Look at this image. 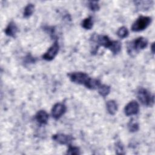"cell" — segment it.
I'll use <instances>...</instances> for the list:
<instances>
[{
  "instance_id": "6",
  "label": "cell",
  "mask_w": 155,
  "mask_h": 155,
  "mask_svg": "<svg viewBox=\"0 0 155 155\" xmlns=\"http://www.w3.org/2000/svg\"><path fill=\"white\" fill-rule=\"evenodd\" d=\"M52 139L55 142L61 145H70L73 140V137L71 135L65 134L62 133L55 134L52 136Z\"/></svg>"
},
{
  "instance_id": "11",
  "label": "cell",
  "mask_w": 155,
  "mask_h": 155,
  "mask_svg": "<svg viewBox=\"0 0 155 155\" xmlns=\"http://www.w3.org/2000/svg\"><path fill=\"white\" fill-rule=\"evenodd\" d=\"M107 109L109 114L114 115L117 110V104L114 100L108 101L107 104Z\"/></svg>"
},
{
  "instance_id": "14",
  "label": "cell",
  "mask_w": 155,
  "mask_h": 155,
  "mask_svg": "<svg viewBox=\"0 0 155 155\" xmlns=\"http://www.w3.org/2000/svg\"><path fill=\"white\" fill-rule=\"evenodd\" d=\"M97 89L99 94L104 97H106L110 92V87L105 84H101Z\"/></svg>"
},
{
  "instance_id": "13",
  "label": "cell",
  "mask_w": 155,
  "mask_h": 155,
  "mask_svg": "<svg viewBox=\"0 0 155 155\" xmlns=\"http://www.w3.org/2000/svg\"><path fill=\"white\" fill-rule=\"evenodd\" d=\"M121 47H122V45H121V44L119 41H113L110 47L109 50L114 54H117L121 50Z\"/></svg>"
},
{
  "instance_id": "23",
  "label": "cell",
  "mask_w": 155,
  "mask_h": 155,
  "mask_svg": "<svg viewBox=\"0 0 155 155\" xmlns=\"http://www.w3.org/2000/svg\"><path fill=\"white\" fill-rule=\"evenodd\" d=\"M154 42H153L152 44H151V52H152L153 54H154Z\"/></svg>"
},
{
  "instance_id": "22",
  "label": "cell",
  "mask_w": 155,
  "mask_h": 155,
  "mask_svg": "<svg viewBox=\"0 0 155 155\" xmlns=\"http://www.w3.org/2000/svg\"><path fill=\"white\" fill-rule=\"evenodd\" d=\"M25 62L27 63H33L35 62V58L32 57L30 54H28L26 57H25Z\"/></svg>"
},
{
  "instance_id": "21",
  "label": "cell",
  "mask_w": 155,
  "mask_h": 155,
  "mask_svg": "<svg viewBox=\"0 0 155 155\" xmlns=\"http://www.w3.org/2000/svg\"><path fill=\"white\" fill-rule=\"evenodd\" d=\"M116 153L117 154H124V147L120 142H118L116 144Z\"/></svg>"
},
{
  "instance_id": "20",
  "label": "cell",
  "mask_w": 155,
  "mask_h": 155,
  "mask_svg": "<svg viewBox=\"0 0 155 155\" xmlns=\"http://www.w3.org/2000/svg\"><path fill=\"white\" fill-rule=\"evenodd\" d=\"M88 7L90 10L93 12L98 11L100 8L98 2L97 1H89L88 2Z\"/></svg>"
},
{
  "instance_id": "17",
  "label": "cell",
  "mask_w": 155,
  "mask_h": 155,
  "mask_svg": "<svg viewBox=\"0 0 155 155\" xmlns=\"http://www.w3.org/2000/svg\"><path fill=\"white\" fill-rule=\"evenodd\" d=\"M128 33H129V32H128L127 28L124 26L120 27L117 31V36L121 39L127 37L128 36Z\"/></svg>"
},
{
  "instance_id": "18",
  "label": "cell",
  "mask_w": 155,
  "mask_h": 155,
  "mask_svg": "<svg viewBox=\"0 0 155 155\" xmlns=\"http://www.w3.org/2000/svg\"><path fill=\"white\" fill-rule=\"evenodd\" d=\"M128 128L131 132H136L139 130V124L133 119L130 120L128 124Z\"/></svg>"
},
{
  "instance_id": "5",
  "label": "cell",
  "mask_w": 155,
  "mask_h": 155,
  "mask_svg": "<svg viewBox=\"0 0 155 155\" xmlns=\"http://www.w3.org/2000/svg\"><path fill=\"white\" fill-rule=\"evenodd\" d=\"M59 50V45L57 40L54 41L53 44L48 48L47 51L43 54L42 58L47 61H50L53 60L55 56L57 55Z\"/></svg>"
},
{
  "instance_id": "12",
  "label": "cell",
  "mask_w": 155,
  "mask_h": 155,
  "mask_svg": "<svg viewBox=\"0 0 155 155\" xmlns=\"http://www.w3.org/2000/svg\"><path fill=\"white\" fill-rule=\"evenodd\" d=\"M152 1H136L135 4L139 10H146L151 7L153 5Z\"/></svg>"
},
{
  "instance_id": "16",
  "label": "cell",
  "mask_w": 155,
  "mask_h": 155,
  "mask_svg": "<svg viewBox=\"0 0 155 155\" xmlns=\"http://www.w3.org/2000/svg\"><path fill=\"white\" fill-rule=\"evenodd\" d=\"M35 10V5L33 4H28L24 8V17L28 18L30 17L33 13Z\"/></svg>"
},
{
  "instance_id": "15",
  "label": "cell",
  "mask_w": 155,
  "mask_h": 155,
  "mask_svg": "<svg viewBox=\"0 0 155 155\" xmlns=\"http://www.w3.org/2000/svg\"><path fill=\"white\" fill-rule=\"evenodd\" d=\"M82 27L85 28V30H90L93 25V22L91 17H88L86 18L83 20L81 24Z\"/></svg>"
},
{
  "instance_id": "2",
  "label": "cell",
  "mask_w": 155,
  "mask_h": 155,
  "mask_svg": "<svg viewBox=\"0 0 155 155\" xmlns=\"http://www.w3.org/2000/svg\"><path fill=\"white\" fill-rule=\"evenodd\" d=\"M68 76L71 82L77 84L84 85L87 88L92 79L87 73L84 72L70 73L68 74Z\"/></svg>"
},
{
  "instance_id": "19",
  "label": "cell",
  "mask_w": 155,
  "mask_h": 155,
  "mask_svg": "<svg viewBox=\"0 0 155 155\" xmlns=\"http://www.w3.org/2000/svg\"><path fill=\"white\" fill-rule=\"evenodd\" d=\"M67 154H80V150L78 147H74L71 146L70 144L68 145V148L67 151Z\"/></svg>"
},
{
  "instance_id": "10",
  "label": "cell",
  "mask_w": 155,
  "mask_h": 155,
  "mask_svg": "<svg viewBox=\"0 0 155 155\" xmlns=\"http://www.w3.org/2000/svg\"><path fill=\"white\" fill-rule=\"evenodd\" d=\"M18 31V27L16 26V24L13 21L10 22L8 24V25L7 26V27L4 30L5 33L7 36L13 37V38L15 37Z\"/></svg>"
},
{
  "instance_id": "8",
  "label": "cell",
  "mask_w": 155,
  "mask_h": 155,
  "mask_svg": "<svg viewBox=\"0 0 155 155\" xmlns=\"http://www.w3.org/2000/svg\"><path fill=\"white\" fill-rule=\"evenodd\" d=\"M139 111V104L135 101H132L129 103H128L124 108L125 114L127 116L137 114Z\"/></svg>"
},
{
  "instance_id": "4",
  "label": "cell",
  "mask_w": 155,
  "mask_h": 155,
  "mask_svg": "<svg viewBox=\"0 0 155 155\" xmlns=\"http://www.w3.org/2000/svg\"><path fill=\"white\" fill-rule=\"evenodd\" d=\"M152 19L150 16H139L133 24L131 30L133 31H140L146 29L151 23Z\"/></svg>"
},
{
  "instance_id": "7",
  "label": "cell",
  "mask_w": 155,
  "mask_h": 155,
  "mask_svg": "<svg viewBox=\"0 0 155 155\" xmlns=\"http://www.w3.org/2000/svg\"><path fill=\"white\" fill-rule=\"evenodd\" d=\"M66 107L62 103L55 104L51 110V115L55 119H59L66 111Z\"/></svg>"
},
{
  "instance_id": "9",
  "label": "cell",
  "mask_w": 155,
  "mask_h": 155,
  "mask_svg": "<svg viewBox=\"0 0 155 155\" xmlns=\"http://www.w3.org/2000/svg\"><path fill=\"white\" fill-rule=\"evenodd\" d=\"M35 119L40 124L45 125L47 124L48 120V114L45 110H39L36 114Z\"/></svg>"
},
{
  "instance_id": "1",
  "label": "cell",
  "mask_w": 155,
  "mask_h": 155,
  "mask_svg": "<svg viewBox=\"0 0 155 155\" xmlns=\"http://www.w3.org/2000/svg\"><path fill=\"white\" fill-rule=\"evenodd\" d=\"M148 45V41L143 37H139L134 41L130 42L127 45L128 53L133 56L140 50H143L147 47Z\"/></svg>"
},
{
  "instance_id": "3",
  "label": "cell",
  "mask_w": 155,
  "mask_h": 155,
  "mask_svg": "<svg viewBox=\"0 0 155 155\" xmlns=\"http://www.w3.org/2000/svg\"><path fill=\"white\" fill-rule=\"evenodd\" d=\"M137 97L142 104L147 107H152L154 104V95L147 89L140 88L137 91Z\"/></svg>"
}]
</instances>
